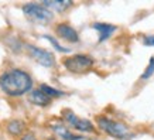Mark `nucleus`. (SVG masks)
Listing matches in <instances>:
<instances>
[{
  "label": "nucleus",
  "instance_id": "obj_1",
  "mask_svg": "<svg viewBox=\"0 0 154 140\" xmlns=\"http://www.w3.org/2000/svg\"><path fill=\"white\" fill-rule=\"evenodd\" d=\"M0 89L13 98L23 96L33 89V78L27 71L11 68L0 75Z\"/></svg>",
  "mask_w": 154,
  "mask_h": 140
},
{
  "label": "nucleus",
  "instance_id": "obj_2",
  "mask_svg": "<svg viewBox=\"0 0 154 140\" xmlns=\"http://www.w3.org/2000/svg\"><path fill=\"white\" fill-rule=\"evenodd\" d=\"M96 125L102 132H105L106 135H109L113 139L119 140H130L133 137V133L129 130V127L122 123V122L113 120L107 116H98L96 117Z\"/></svg>",
  "mask_w": 154,
  "mask_h": 140
},
{
  "label": "nucleus",
  "instance_id": "obj_3",
  "mask_svg": "<svg viewBox=\"0 0 154 140\" xmlns=\"http://www.w3.org/2000/svg\"><path fill=\"white\" fill-rule=\"evenodd\" d=\"M21 10H23V14L31 23L48 24L54 20V13L50 11L47 7H44L41 3H34V2L24 3Z\"/></svg>",
  "mask_w": 154,
  "mask_h": 140
},
{
  "label": "nucleus",
  "instance_id": "obj_4",
  "mask_svg": "<svg viewBox=\"0 0 154 140\" xmlns=\"http://www.w3.org/2000/svg\"><path fill=\"white\" fill-rule=\"evenodd\" d=\"M62 64L69 72L74 74H84L95 65V60L88 54H75V55L66 57L62 61Z\"/></svg>",
  "mask_w": 154,
  "mask_h": 140
},
{
  "label": "nucleus",
  "instance_id": "obj_5",
  "mask_svg": "<svg viewBox=\"0 0 154 140\" xmlns=\"http://www.w3.org/2000/svg\"><path fill=\"white\" fill-rule=\"evenodd\" d=\"M26 48H27L28 55L31 57L37 64L45 67V68H54L55 67L57 61L51 51H48L45 48H40L37 45H33V44H26Z\"/></svg>",
  "mask_w": 154,
  "mask_h": 140
},
{
  "label": "nucleus",
  "instance_id": "obj_6",
  "mask_svg": "<svg viewBox=\"0 0 154 140\" xmlns=\"http://www.w3.org/2000/svg\"><path fill=\"white\" fill-rule=\"evenodd\" d=\"M62 119L68 126L78 132H82V133H94L95 132V126L92 125V122L88 120V119H84V117L76 116L72 110H64Z\"/></svg>",
  "mask_w": 154,
  "mask_h": 140
},
{
  "label": "nucleus",
  "instance_id": "obj_7",
  "mask_svg": "<svg viewBox=\"0 0 154 140\" xmlns=\"http://www.w3.org/2000/svg\"><path fill=\"white\" fill-rule=\"evenodd\" d=\"M57 36L62 40H65L68 42H78L79 41V34L75 30L72 26H69L68 23H60L57 24L55 27Z\"/></svg>",
  "mask_w": 154,
  "mask_h": 140
},
{
  "label": "nucleus",
  "instance_id": "obj_8",
  "mask_svg": "<svg viewBox=\"0 0 154 140\" xmlns=\"http://www.w3.org/2000/svg\"><path fill=\"white\" fill-rule=\"evenodd\" d=\"M92 28L98 31V34H99L98 41H99V42L106 41L107 38L112 37V34L117 30L116 26H113V24H109V23H94V24H92Z\"/></svg>",
  "mask_w": 154,
  "mask_h": 140
},
{
  "label": "nucleus",
  "instance_id": "obj_9",
  "mask_svg": "<svg viewBox=\"0 0 154 140\" xmlns=\"http://www.w3.org/2000/svg\"><path fill=\"white\" fill-rule=\"evenodd\" d=\"M28 101L33 105H35V106H48L52 99L48 98L47 95L42 91H40V89H31L28 92Z\"/></svg>",
  "mask_w": 154,
  "mask_h": 140
},
{
  "label": "nucleus",
  "instance_id": "obj_10",
  "mask_svg": "<svg viewBox=\"0 0 154 140\" xmlns=\"http://www.w3.org/2000/svg\"><path fill=\"white\" fill-rule=\"evenodd\" d=\"M51 129H52V132L62 140H81L82 139V136L74 135V133H72L65 125H62V123H54V125H51Z\"/></svg>",
  "mask_w": 154,
  "mask_h": 140
},
{
  "label": "nucleus",
  "instance_id": "obj_11",
  "mask_svg": "<svg viewBox=\"0 0 154 140\" xmlns=\"http://www.w3.org/2000/svg\"><path fill=\"white\" fill-rule=\"evenodd\" d=\"M44 7H47L50 11H57V13H64L66 9H69L72 6V2L68 0H44L41 3Z\"/></svg>",
  "mask_w": 154,
  "mask_h": 140
},
{
  "label": "nucleus",
  "instance_id": "obj_12",
  "mask_svg": "<svg viewBox=\"0 0 154 140\" xmlns=\"http://www.w3.org/2000/svg\"><path fill=\"white\" fill-rule=\"evenodd\" d=\"M38 89L42 91L48 98H51V99L52 98H61V96H64V95H65L62 91H60V89H57V88H52V86H50V85H47V84H41Z\"/></svg>",
  "mask_w": 154,
  "mask_h": 140
},
{
  "label": "nucleus",
  "instance_id": "obj_13",
  "mask_svg": "<svg viewBox=\"0 0 154 140\" xmlns=\"http://www.w3.org/2000/svg\"><path fill=\"white\" fill-rule=\"evenodd\" d=\"M23 130H24V123L21 120H11V122H9V125H7V132L13 136L21 135Z\"/></svg>",
  "mask_w": 154,
  "mask_h": 140
},
{
  "label": "nucleus",
  "instance_id": "obj_14",
  "mask_svg": "<svg viewBox=\"0 0 154 140\" xmlns=\"http://www.w3.org/2000/svg\"><path fill=\"white\" fill-rule=\"evenodd\" d=\"M42 38L44 40H47V41H50L51 42V45L55 48L58 52H62V54H66V52H71V50L69 48H66V47H64V45H61L60 42L57 41V38L55 37H52V36H48V34H44L42 36Z\"/></svg>",
  "mask_w": 154,
  "mask_h": 140
},
{
  "label": "nucleus",
  "instance_id": "obj_15",
  "mask_svg": "<svg viewBox=\"0 0 154 140\" xmlns=\"http://www.w3.org/2000/svg\"><path fill=\"white\" fill-rule=\"evenodd\" d=\"M153 75H154V58L151 57V58H150V61H149V65L146 67L144 72L140 75V79L147 81L149 78H151Z\"/></svg>",
  "mask_w": 154,
  "mask_h": 140
},
{
  "label": "nucleus",
  "instance_id": "obj_16",
  "mask_svg": "<svg viewBox=\"0 0 154 140\" xmlns=\"http://www.w3.org/2000/svg\"><path fill=\"white\" fill-rule=\"evenodd\" d=\"M143 44H144L146 47H154V34L144 36V38H143Z\"/></svg>",
  "mask_w": 154,
  "mask_h": 140
},
{
  "label": "nucleus",
  "instance_id": "obj_17",
  "mask_svg": "<svg viewBox=\"0 0 154 140\" xmlns=\"http://www.w3.org/2000/svg\"><path fill=\"white\" fill-rule=\"evenodd\" d=\"M20 140H37V137H35V135H34V133L28 132V133H24V135L21 136V139H20Z\"/></svg>",
  "mask_w": 154,
  "mask_h": 140
},
{
  "label": "nucleus",
  "instance_id": "obj_18",
  "mask_svg": "<svg viewBox=\"0 0 154 140\" xmlns=\"http://www.w3.org/2000/svg\"><path fill=\"white\" fill-rule=\"evenodd\" d=\"M50 140H54V139H50Z\"/></svg>",
  "mask_w": 154,
  "mask_h": 140
}]
</instances>
